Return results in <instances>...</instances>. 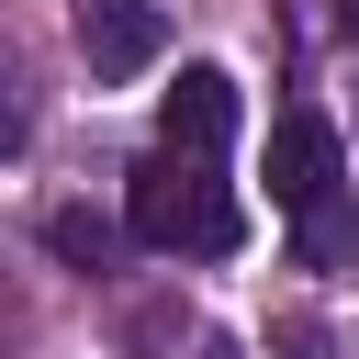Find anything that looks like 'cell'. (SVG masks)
<instances>
[{
    "mask_svg": "<svg viewBox=\"0 0 359 359\" xmlns=\"http://www.w3.org/2000/svg\"><path fill=\"white\" fill-rule=\"evenodd\" d=\"M123 213H135V236H146L157 258H236V247H247V202H236V191L213 180V157H191V146H157V157L135 168Z\"/></svg>",
    "mask_w": 359,
    "mask_h": 359,
    "instance_id": "6da1fadb",
    "label": "cell"
},
{
    "mask_svg": "<svg viewBox=\"0 0 359 359\" xmlns=\"http://www.w3.org/2000/svg\"><path fill=\"white\" fill-rule=\"evenodd\" d=\"M269 202L280 213H325L337 202V123L325 112H280L269 123Z\"/></svg>",
    "mask_w": 359,
    "mask_h": 359,
    "instance_id": "7a4b0ae2",
    "label": "cell"
},
{
    "mask_svg": "<svg viewBox=\"0 0 359 359\" xmlns=\"http://www.w3.org/2000/svg\"><path fill=\"white\" fill-rule=\"evenodd\" d=\"M157 45H168V11H157V0H79V56H90V79H146Z\"/></svg>",
    "mask_w": 359,
    "mask_h": 359,
    "instance_id": "3957f363",
    "label": "cell"
},
{
    "mask_svg": "<svg viewBox=\"0 0 359 359\" xmlns=\"http://www.w3.org/2000/svg\"><path fill=\"white\" fill-rule=\"evenodd\" d=\"M157 146L224 157V146H236V79H224V67H180V90L157 101Z\"/></svg>",
    "mask_w": 359,
    "mask_h": 359,
    "instance_id": "277c9868",
    "label": "cell"
},
{
    "mask_svg": "<svg viewBox=\"0 0 359 359\" xmlns=\"http://www.w3.org/2000/svg\"><path fill=\"white\" fill-rule=\"evenodd\" d=\"M45 236H56V258H79V269H101V224H90V213H56Z\"/></svg>",
    "mask_w": 359,
    "mask_h": 359,
    "instance_id": "5b68a950",
    "label": "cell"
},
{
    "mask_svg": "<svg viewBox=\"0 0 359 359\" xmlns=\"http://www.w3.org/2000/svg\"><path fill=\"white\" fill-rule=\"evenodd\" d=\"M337 45H359V0H337Z\"/></svg>",
    "mask_w": 359,
    "mask_h": 359,
    "instance_id": "8992f818",
    "label": "cell"
}]
</instances>
